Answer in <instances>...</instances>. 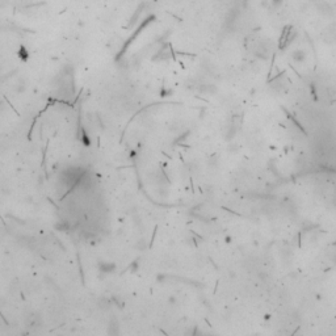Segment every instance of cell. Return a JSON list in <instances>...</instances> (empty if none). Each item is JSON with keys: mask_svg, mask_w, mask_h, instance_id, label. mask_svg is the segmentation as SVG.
<instances>
[{"mask_svg": "<svg viewBox=\"0 0 336 336\" xmlns=\"http://www.w3.org/2000/svg\"><path fill=\"white\" fill-rule=\"evenodd\" d=\"M255 55L259 58V59H261V60H266L269 57H271V49H269V45L268 44H264L261 42L259 45V47L256 49L255 51Z\"/></svg>", "mask_w": 336, "mask_h": 336, "instance_id": "obj_1", "label": "cell"}, {"mask_svg": "<svg viewBox=\"0 0 336 336\" xmlns=\"http://www.w3.org/2000/svg\"><path fill=\"white\" fill-rule=\"evenodd\" d=\"M306 58H307V55H306V51L305 50H302V49H297V50H294L293 53H292V59L294 60V62H297V63H303V62L306 60Z\"/></svg>", "mask_w": 336, "mask_h": 336, "instance_id": "obj_2", "label": "cell"}, {"mask_svg": "<svg viewBox=\"0 0 336 336\" xmlns=\"http://www.w3.org/2000/svg\"><path fill=\"white\" fill-rule=\"evenodd\" d=\"M285 0H269V4L272 8H280V7H282Z\"/></svg>", "mask_w": 336, "mask_h": 336, "instance_id": "obj_3", "label": "cell"}]
</instances>
